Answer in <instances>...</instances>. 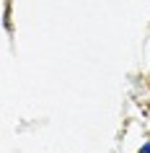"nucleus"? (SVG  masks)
Returning <instances> with one entry per match:
<instances>
[{
    "label": "nucleus",
    "mask_w": 150,
    "mask_h": 153,
    "mask_svg": "<svg viewBox=\"0 0 150 153\" xmlns=\"http://www.w3.org/2000/svg\"><path fill=\"white\" fill-rule=\"evenodd\" d=\"M137 153H150V140H148V143H142V148Z\"/></svg>",
    "instance_id": "obj_1"
}]
</instances>
